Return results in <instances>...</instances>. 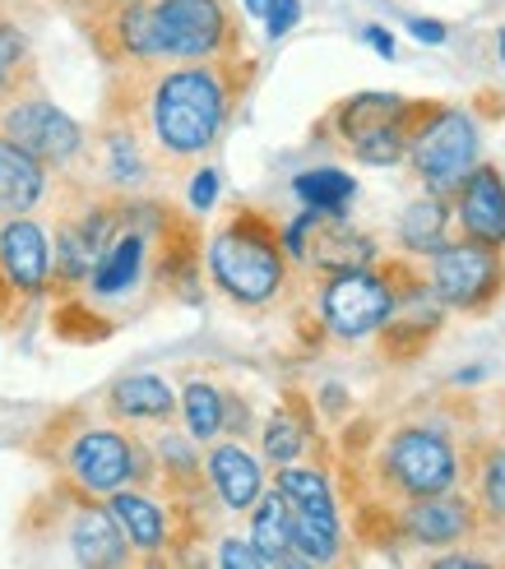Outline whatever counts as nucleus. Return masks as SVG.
<instances>
[{
	"label": "nucleus",
	"instance_id": "1",
	"mask_svg": "<svg viewBox=\"0 0 505 569\" xmlns=\"http://www.w3.org/2000/svg\"><path fill=\"white\" fill-rule=\"evenodd\" d=\"M111 102L107 121L130 126L139 139H154V149L167 162H190L228 126L237 98L250 83L246 56H222V61H126L111 66Z\"/></svg>",
	"mask_w": 505,
	"mask_h": 569
},
{
	"label": "nucleus",
	"instance_id": "2",
	"mask_svg": "<svg viewBox=\"0 0 505 569\" xmlns=\"http://www.w3.org/2000/svg\"><path fill=\"white\" fill-rule=\"evenodd\" d=\"M209 273L237 306H269L288 288V250L278 222L260 209H237L209 241Z\"/></svg>",
	"mask_w": 505,
	"mask_h": 569
},
{
	"label": "nucleus",
	"instance_id": "3",
	"mask_svg": "<svg viewBox=\"0 0 505 569\" xmlns=\"http://www.w3.org/2000/svg\"><path fill=\"white\" fill-rule=\"evenodd\" d=\"M372 472H376L380 496H389L395 505H408L423 496L455 491L459 487V453H455L450 436L436 431V426H395V431L380 440Z\"/></svg>",
	"mask_w": 505,
	"mask_h": 569
},
{
	"label": "nucleus",
	"instance_id": "4",
	"mask_svg": "<svg viewBox=\"0 0 505 569\" xmlns=\"http://www.w3.org/2000/svg\"><path fill=\"white\" fill-rule=\"evenodd\" d=\"M56 463H61L66 481L93 496H111L121 487H154L158 481V459L117 426H83L61 445Z\"/></svg>",
	"mask_w": 505,
	"mask_h": 569
},
{
	"label": "nucleus",
	"instance_id": "5",
	"mask_svg": "<svg viewBox=\"0 0 505 569\" xmlns=\"http://www.w3.org/2000/svg\"><path fill=\"white\" fill-rule=\"evenodd\" d=\"M376 269L389 282V316L376 329L380 357L399 361V366L417 361L436 343V333L445 325V306L432 292L427 269H417L413 260H404V254H395V260H380V254H376Z\"/></svg>",
	"mask_w": 505,
	"mask_h": 569
},
{
	"label": "nucleus",
	"instance_id": "6",
	"mask_svg": "<svg viewBox=\"0 0 505 569\" xmlns=\"http://www.w3.org/2000/svg\"><path fill=\"white\" fill-rule=\"evenodd\" d=\"M478 121L459 107H445V102H427L423 117H417L413 134H408V162L417 181H423L432 194H450L455 181L478 162Z\"/></svg>",
	"mask_w": 505,
	"mask_h": 569
},
{
	"label": "nucleus",
	"instance_id": "7",
	"mask_svg": "<svg viewBox=\"0 0 505 569\" xmlns=\"http://www.w3.org/2000/svg\"><path fill=\"white\" fill-rule=\"evenodd\" d=\"M162 61H222L241 56V28L228 0H154Z\"/></svg>",
	"mask_w": 505,
	"mask_h": 569
},
{
	"label": "nucleus",
	"instance_id": "8",
	"mask_svg": "<svg viewBox=\"0 0 505 569\" xmlns=\"http://www.w3.org/2000/svg\"><path fill=\"white\" fill-rule=\"evenodd\" d=\"M432 292L440 297L445 310H468V316H483L492 310V301L505 292V250H492L483 241H445L440 250H432Z\"/></svg>",
	"mask_w": 505,
	"mask_h": 569
},
{
	"label": "nucleus",
	"instance_id": "9",
	"mask_svg": "<svg viewBox=\"0 0 505 569\" xmlns=\"http://www.w3.org/2000/svg\"><path fill=\"white\" fill-rule=\"evenodd\" d=\"M385 515V537L380 542H413V547H427V551H440V547H459L468 537H478L487 523L478 515V505L459 491H440V496H423V500H408V505H380Z\"/></svg>",
	"mask_w": 505,
	"mask_h": 569
},
{
	"label": "nucleus",
	"instance_id": "10",
	"mask_svg": "<svg viewBox=\"0 0 505 569\" xmlns=\"http://www.w3.org/2000/svg\"><path fill=\"white\" fill-rule=\"evenodd\" d=\"M385 316H389V282L376 264L329 273L325 292H320L325 333L344 338V343H357V338H372Z\"/></svg>",
	"mask_w": 505,
	"mask_h": 569
},
{
	"label": "nucleus",
	"instance_id": "11",
	"mask_svg": "<svg viewBox=\"0 0 505 569\" xmlns=\"http://www.w3.org/2000/svg\"><path fill=\"white\" fill-rule=\"evenodd\" d=\"M0 134L14 139L19 149H28L42 167H61L83 149V130L38 89L0 107Z\"/></svg>",
	"mask_w": 505,
	"mask_h": 569
},
{
	"label": "nucleus",
	"instance_id": "12",
	"mask_svg": "<svg viewBox=\"0 0 505 569\" xmlns=\"http://www.w3.org/2000/svg\"><path fill=\"white\" fill-rule=\"evenodd\" d=\"M66 500V547L79 565H130V542L111 509L93 500V491H79L75 481H61Z\"/></svg>",
	"mask_w": 505,
	"mask_h": 569
},
{
	"label": "nucleus",
	"instance_id": "13",
	"mask_svg": "<svg viewBox=\"0 0 505 569\" xmlns=\"http://www.w3.org/2000/svg\"><path fill=\"white\" fill-rule=\"evenodd\" d=\"M445 199H450V218L459 222V237L505 250V172L501 167L473 162Z\"/></svg>",
	"mask_w": 505,
	"mask_h": 569
},
{
	"label": "nucleus",
	"instance_id": "14",
	"mask_svg": "<svg viewBox=\"0 0 505 569\" xmlns=\"http://www.w3.org/2000/svg\"><path fill=\"white\" fill-rule=\"evenodd\" d=\"M0 273L19 297H42L51 288V237L28 213L0 222Z\"/></svg>",
	"mask_w": 505,
	"mask_h": 569
},
{
	"label": "nucleus",
	"instance_id": "15",
	"mask_svg": "<svg viewBox=\"0 0 505 569\" xmlns=\"http://www.w3.org/2000/svg\"><path fill=\"white\" fill-rule=\"evenodd\" d=\"M111 519L121 523L130 551H139L145 560H162L167 547H177V515L162 509L145 487H121L107 496Z\"/></svg>",
	"mask_w": 505,
	"mask_h": 569
},
{
	"label": "nucleus",
	"instance_id": "16",
	"mask_svg": "<svg viewBox=\"0 0 505 569\" xmlns=\"http://www.w3.org/2000/svg\"><path fill=\"white\" fill-rule=\"evenodd\" d=\"M376 241L367 232H357V227L344 218V213H311V227H306V250L301 260H311L316 269L325 273H344V269H367L376 264Z\"/></svg>",
	"mask_w": 505,
	"mask_h": 569
},
{
	"label": "nucleus",
	"instance_id": "17",
	"mask_svg": "<svg viewBox=\"0 0 505 569\" xmlns=\"http://www.w3.org/2000/svg\"><path fill=\"white\" fill-rule=\"evenodd\" d=\"M42 194H47V167L28 149H19L14 139L0 134V222L33 213Z\"/></svg>",
	"mask_w": 505,
	"mask_h": 569
},
{
	"label": "nucleus",
	"instance_id": "18",
	"mask_svg": "<svg viewBox=\"0 0 505 569\" xmlns=\"http://www.w3.org/2000/svg\"><path fill=\"white\" fill-rule=\"evenodd\" d=\"M209 487H214V496L228 509L246 515V509L256 505L260 491H265V472H260V463L250 459L237 440L232 445H214L209 449Z\"/></svg>",
	"mask_w": 505,
	"mask_h": 569
},
{
	"label": "nucleus",
	"instance_id": "19",
	"mask_svg": "<svg viewBox=\"0 0 505 569\" xmlns=\"http://www.w3.org/2000/svg\"><path fill=\"white\" fill-rule=\"evenodd\" d=\"M107 412L117 421H172L177 412V393L158 376H126L107 389Z\"/></svg>",
	"mask_w": 505,
	"mask_h": 569
},
{
	"label": "nucleus",
	"instance_id": "20",
	"mask_svg": "<svg viewBox=\"0 0 505 569\" xmlns=\"http://www.w3.org/2000/svg\"><path fill=\"white\" fill-rule=\"evenodd\" d=\"M250 542L269 565H301V556L293 551V509L278 487L260 491V500L250 505Z\"/></svg>",
	"mask_w": 505,
	"mask_h": 569
},
{
	"label": "nucleus",
	"instance_id": "21",
	"mask_svg": "<svg viewBox=\"0 0 505 569\" xmlns=\"http://www.w3.org/2000/svg\"><path fill=\"white\" fill-rule=\"evenodd\" d=\"M274 487L284 491V500L297 509V515L316 519L325 528H339V509H334V491L320 468H293V463H278Z\"/></svg>",
	"mask_w": 505,
	"mask_h": 569
},
{
	"label": "nucleus",
	"instance_id": "22",
	"mask_svg": "<svg viewBox=\"0 0 505 569\" xmlns=\"http://www.w3.org/2000/svg\"><path fill=\"white\" fill-rule=\"evenodd\" d=\"M404 102L408 98H399V93H357V98H344L339 107L329 111V126H334V134H339L344 144H353L357 134H367V130H376L385 121H395L399 111H404Z\"/></svg>",
	"mask_w": 505,
	"mask_h": 569
},
{
	"label": "nucleus",
	"instance_id": "23",
	"mask_svg": "<svg viewBox=\"0 0 505 569\" xmlns=\"http://www.w3.org/2000/svg\"><path fill=\"white\" fill-rule=\"evenodd\" d=\"M399 241L408 254H432L450 241V209H445V194H432L417 199V204L404 209V222H399Z\"/></svg>",
	"mask_w": 505,
	"mask_h": 569
},
{
	"label": "nucleus",
	"instance_id": "24",
	"mask_svg": "<svg viewBox=\"0 0 505 569\" xmlns=\"http://www.w3.org/2000/svg\"><path fill=\"white\" fill-rule=\"evenodd\" d=\"M38 89V66L33 47L14 23H0V107Z\"/></svg>",
	"mask_w": 505,
	"mask_h": 569
},
{
	"label": "nucleus",
	"instance_id": "25",
	"mask_svg": "<svg viewBox=\"0 0 505 569\" xmlns=\"http://www.w3.org/2000/svg\"><path fill=\"white\" fill-rule=\"evenodd\" d=\"M468 481H473V505H478L483 523H501L505 519V445H487L478 459L468 468Z\"/></svg>",
	"mask_w": 505,
	"mask_h": 569
},
{
	"label": "nucleus",
	"instance_id": "26",
	"mask_svg": "<svg viewBox=\"0 0 505 569\" xmlns=\"http://www.w3.org/2000/svg\"><path fill=\"white\" fill-rule=\"evenodd\" d=\"M297 199L306 209H320V213H344V204L357 194V181L348 172H339V167H316V172H301L293 181Z\"/></svg>",
	"mask_w": 505,
	"mask_h": 569
},
{
	"label": "nucleus",
	"instance_id": "27",
	"mask_svg": "<svg viewBox=\"0 0 505 569\" xmlns=\"http://www.w3.org/2000/svg\"><path fill=\"white\" fill-rule=\"evenodd\" d=\"M181 412H186V431L190 440H218L222 436V393L209 385V380H190L181 389Z\"/></svg>",
	"mask_w": 505,
	"mask_h": 569
},
{
	"label": "nucleus",
	"instance_id": "28",
	"mask_svg": "<svg viewBox=\"0 0 505 569\" xmlns=\"http://www.w3.org/2000/svg\"><path fill=\"white\" fill-rule=\"evenodd\" d=\"M306 449V421L293 417V408H278L265 421V459L269 463H297Z\"/></svg>",
	"mask_w": 505,
	"mask_h": 569
},
{
	"label": "nucleus",
	"instance_id": "29",
	"mask_svg": "<svg viewBox=\"0 0 505 569\" xmlns=\"http://www.w3.org/2000/svg\"><path fill=\"white\" fill-rule=\"evenodd\" d=\"M218 565H228V569H265L269 560L256 551V542H241V537H222L218 542Z\"/></svg>",
	"mask_w": 505,
	"mask_h": 569
},
{
	"label": "nucleus",
	"instance_id": "30",
	"mask_svg": "<svg viewBox=\"0 0 505 569\" xmlns=\"http://www.w3.org/2000/svg\"><path fill=\"white\" fill-rule=\"evenodd\" d=\"M301 19V6L297 0H274V6L265 10V28H269V38H284L293 33V23Z\"/></svg>",
	"mask_w": 505,
	"mask_h": 569
},
{
	"label": "nucleus",
	"instance_id": "31",
	"mask_svg": "<svg viewBox=\"0 0 505 569\" xmlns=\"http://www.w3.org/2000/svg\"><path fill=\"white\" fill-rule=\"evenodd\" d=\"M214 199H218V172L214 167H200L195 181H190V209L205 213V209H214Z\"/></svg>",
	"mask_w": 505,
	"mask_h": 569
},
{
	"label": "nucleus",
	"instance_id": "32",
	"mask_svg": "<svg viewBox=\"0 0 505 569\" xmlns=\"http://www.w3.org/2000/svg\"><path fill=\"white\" fill-rule=\"evenodd\" d=\"M222 431L237 436V440L250 431V408L241 403L237 393H222Z\"/></svg>",
	"mask_w": 505,
	"mask_h": 569
},
{
	"label": "nucleus",
	"instance_id": "33",
	"mask_svg": "<svg viewBox=\"0 0 505 569\" xmlns=\"http://www.w3.org/2000/svg\"><path fill=\"white\" fill-rule=\"evenodd\" d=\"M408 33L417 42H445V23H436V19H408Z\"/></svg>",
	"mask_w": 505,
	"mask_h": 569
},
{
	"label": "nucleus",
	"instance_id": "34",
	"mask_svg": "<svg viewBox=\"0 0 505 569\" xmlns=\"http://www.w3.org/2000/svg\"><path fill=\"white\" fill-rule=\"evenodd\" d=\"M362 42H367V47H376V51L385 56V61H389V56H395V38H389L385 28H376V23H367V28H362Z\"/></svg>",
	"mask_w": 505,
	"mask_h": 569
},
{
	"label": "nucleus",
	"instance_id": "35",
	"mask_svg": "<svg viewBox=\"0 0 505 569\" xmlns=\"http://www.w3.org/2000/svg\"><path fill=\"white\" fill-rule=\"evenodd\" d=\"M14 301H19V292L10 288V278L0 273V320H10V310H14Z\"/></svg>",
	"mask_w": 505,
	"mask_h": 569
},
{
	"label": "nucleus",
	"instance_id": "36",
	"mask_svg": "<svg viewBox=\"0 0 505 569\" xmlns=\"http://www.w3.org/2000/svg\"><path fill=\"white\" fill-rule=\"evenodd\" d=\"M440 569H473V565H487L483 556H445V560H436Z\"/></svg>",
	"mask_w": 505,
	"mask_h": 569
},
{
	"label": "nucleus",
	"instance_id": "37",
	"mask_svg": "<svg viewBox=\"0 0 505 569\" xmlns=\"http://www.w3.org/2000/svg\"><path fill=\"white\" fill-rule=\"evenodd\" d=\"M241 6H246V14H250V19H265V10L274 6V0H241Z\"/></svg>",
	"mask_w": 505,
	"mask_h": 569
},
{
	"label": "nucleus",
	"instance_id": "38",
	"mask_svg": "<svg viewBox=\"0 0 505 569\" xmlns=\"http://www.w3.org/2000/svg\"><path fill=\"white\" fill-rule=\"evenodd\" d=\"M496 47H501V66H505V28H501V33H496Z\"/></svg>",
	"mask_w": 505,
	"mask_h": 569
},
{
	"label": "nucleus",
	"instance_id": "39",
	"mask_svg": "<svg viewBox=\"0 0 505 569\" xmlns=\"http://www.w3.org/2000/svg\"><path fill=\"white\" fill-rule=\"evenodd\" d=\"M0 23H6V19H0Z\"/></svg>",
	"mask_w": 505,
	"mask_h": 569
}]
</instances>
